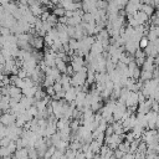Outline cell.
<instances>
[{"mask_svg": "<svg viewBox=\"0 0 159 159\" xmlns=\"http://www.w3.org/2000/svg\"><path fill=\"white\" fill-rule=\"evenodd\" d=\"M15 119H16V116L14 113H3L0 116V122L4 126H10L15 123Z\"/></svg>", "mask_w": 159, "mask_h": 159, "instance_id": "1", "label": "cell"}, {"mask_svg": "<svg viewBox=\"0 0 159 159\" xmlns=\"http://www.w3.org/2000/svg\"><path fill=\"white\" fill-rule=\"evenodd\" d=\"M154 100H155V101L159 103V90H158V91L155 92V94H154Z\"/></svg>", "mask_w": 159, "mask_h": 159, "instance_id": "7", "label": "cell"}, {"mask_svg": "<svg viewBox=\"0 0 159 159\" xmlns=\"http://www.w3.org/2000/svg\"><path fill=\"white\" fill-rule=\"evenodd\" d=\"M148 44H149V40H148V37H147L145 35H143V36L141 37L139 42H138L139 47H141V49H145V47L148 46Z\"/></svg>", "mask_w": 159, "mask_h": 159, "instance_id": "5", "label": "cell"}, {"mask_svg": "<svg viewBox=\"0 0 159 159\" xmlns=\"http://www.w3.org/2000/svg\"><path fill=\"white\" fill-rule=\"evenodd\" d=\"M65 11H66V10L65 9H63L62 6H56V8H54V11H52V14H55L57 17H60V16H63V15H65Z\"/></svg>", "mask_w": 159, "mask_h": 159, "instance_id": "4", "label": "cell"}, {"mask_svg": "<svg viewBox=\"0 0 159 159\" xmlns=\"http://www.w3.org/2000/svg\"><path fill=\"white\" fill-rule=\"evenodd\" d=\"M141 67H134L133 68V71H132V78H134V80H138L139 77H141Z\"/></svg>", "mask_w": 159, "mask_h": 159, "instance_id": "6", "label": "cell"}, {"mask_svg": "<svg viewBox=\"0 0 159 159\" xmlns=\"http://www.w3.org/2000/svg\"><path fill=\"white\" fill-rule=\"evenodd\" d=\"M142 11H144L148 16H151L154 14L155 8L153 5H149V4H142Z\"/></svg>", "mask_w": 159, "mask_h": 159, "instance_id": "2", "label": "cell"}, {"mask_svg": "<svg viewBox=\"0 0 159 159\" xmlns=\"http://www.w3.org/2000/svg\"><path fill=\"white\" fill-rule=\"evenodd\" d=\"M106 2H108V3H110V2H112V0H106Z\"/></svg>", "mask_w": 159, "mask_h": 159, "instance_id": "8", "label": "cell"}, {"mask_svg": "<svg viewBox=\"0 0 159 159\" xmlns=\"http://www.w3.org/2000/svg\"><path fill=\"white\" fill-rule=\"evenodd\" d=\"M139 78L143 80V81H147V80L153 78V71H144V70H142V71H141V77H139Z\"/></svg>", "mask_w": 159, "mask_h": 159, "instance_id": "3", "label": "cell"}]
</instances>
